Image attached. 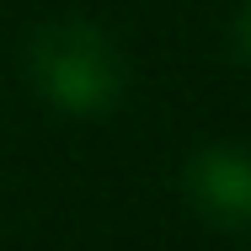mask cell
<instances>
[{
  "label": "cell",
  "instance_id": "cell-2",
  "mask_svg": "<svg viewBox=\"0 0 251 251\" xmlns=\"http://www.w3.org/2000/svg\"><path fill=\"white\" fill-rule=\"evenodd\" d=\"M187 198L208 225L246 230L251 225V150L214 145L198 160H187Z\"/></svg>",
  "mask_w": 251,
  "mask_h": 251
},
{
  "label": "cell",
  "instance_id": "cell-3",
  "mask_svg": "<svg viewBox=\"0 0 251 251\" xmlns=\"http://www.w3.org/2000/svg\"><path fill=\"white\" fill-rule=\"evenodd\" d=\"M235 43H241V53L251 59V0H246V11H241V22H235Z\"/></svg>",
  "mask_w": 251,
  "mask_h": 251
},
{
  "label": "cell",
  "instance_id": "cell-1",
  "mask_svg": "<svg viewBox=\"0 0 251 251\" xmlns=\"http://www.w3.org/2000/svg\"><path fill=\"white\" fill-rule=\"evenodd\" d=\"M32 86L64 112H107L123 97V53L91 22H49L27 49Z\"/></svg>",
  "mask_w": 251,
  "mask_h": 251
}]
</instances>
